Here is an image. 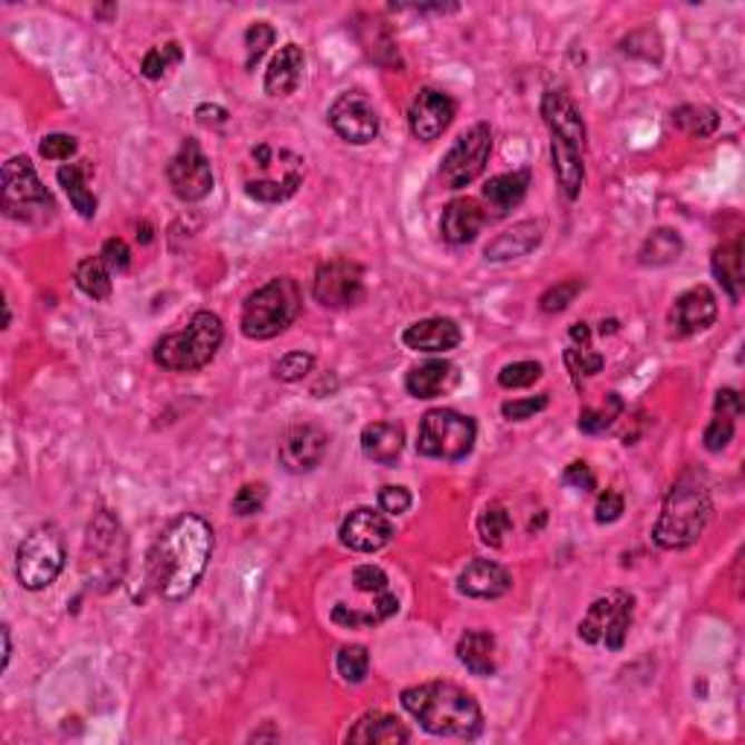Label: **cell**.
Here are the masks:
<instances>
[{"instance_id": "cell-1", "label": "cell", "mask_w": 745, "mask_h": 745, "mask_svg": "<svg viewBox=\"0 0 745 745\" xmlns=\"http://www.w3.org/2000/svg\"><path fill=\"white\" fill-rule=\"evenodd\" d=\"M213 557V528L198 512L173 519L151 545L149 586L166 602L187 600L202 582Z\"/></svg>"}, {"instance_id": "cell-2", "label": "cell", "mask_w": 745, "mask_h": 745, "mask_svg": "<svg viewBox=\"0 0 745 745\" xmlns=\"http://www.w3.org/2000/svg\"><path fill=\"white\" fill-rule=\"evenodd\" d=\"M402 708L434 737L474 739L483 731L481 705L454 682H425L402 690Z\"/></svg>"}, {"instance_id": "cell-3", "label": "cell", "mask_w": 745, "mask_h": 745, "mask_svg": "<svg viewBox=\"0 0 745 745\" xmlns=\"http://www.w3.org/2000/svg\"><path fill=\"white\" fill-rule=\"evenodd\" d=\"M714 519V501L699 483L678 481L664 498L661 516L655 521L653 539L664 550H685L696 545Z\"/></svg>"}, {"instance_id": "cell-4", "label": "cell", "mask_w": 745, "mask_h": 745, "mask_svg": "<svg viewBox=\"0 0 745 745\" xmlns=\"http://www.w3.org/2000/svg\"><path fill=\"white\" fill-rule=\"evenodd\" d=\"M306 178V160L292 149L256 144L242 166V187L254 202L280 204L292 198Z\"/></svg>"}, {"instance_id": "cell-5", "label": "cell", "mask_w": 745, "mask_h": 745, "mask_svg": "<svg viewBox=\"0 0 745 745\" xmlns=\"http://www.w3.org/2000/svg\"><path fill=\"white\" fill-rule=\"evenodd\" d=\"M128 539L120 519L111 510H99L88 525L82 548V574L99 595L114 591L126 577Z\"/></svg>"}, {"instance_id": "cell-6", "label": "cell", "mask_w": 745, "mask_h": 745, "mask_svg": "<svg viewBox=\"0 0 745 745\" xmlns=\"http://www.w3.org/2000/svg\"><path fill=\"white\" fill-rule=\"evenodd\" d=\"M303 310V294L297 280L274 277L265 286L248 294V301L242 306V335L251 341L277 339L280 332L297 321Z\"/></svg>"}, {"instance_id": "cell-7", "label": "cell", "mask_w": 745, "mask_h": 745, "mask_svg": "<svg viewBox=\"0 0 745 745\" xmlns=\"http://www.w3.org/2000/svg\"><path fill=\"white\" fill-rule=\"evenodd\" d=\"M225 341V326L222 317L213 312H196L189 317L187 326L155 344V364L173 373H196L207 367L216 359L218 346Z\"/></svg>"}, {"instance_id": "cell-8", "label": "cell", "mask_w": 745, "mask_h": 745, "mask_svg": "<svg viewBox=\"0 0 745 745\" xmlns=\"http://www.w3.org/2000/svg\"><path fill=\"white\" fill-rule=\"evenodd\" d=\"M478 425L454 408H434L420 420L416 452L431 460H463L472 454Z\"/></svg>"}, {"instance_id": "cell-9", "label": "cell", "mask_w": 745, "mask_h": 745, "mask_svg": "<svg viewBox=\"0 0 745 745\" xmlns=\"http://www.w3.org/2000/svg\"><path fill=\"white\" fill-rule=\"evenodd\" d=\"M61 568H65V536L56 525H41L23 536L16 557V574L21 588L45 591L59 580Z\"/></svg>"}, {"instance_id": "cell-10", "label": "cell", "mask_w": 745, "mask_h": 745, "mask_svg": "<svg viewBox=\"0 0 745 745\" xmlns=\"http://www.w3.org/2000/svg\"><path fill=\"white\" fill-rule=\"evenodd\" d=\"M56 210L50 189L41 184L30 158H9L3 164V213L18 222H41Z\"/></svg>"}, {"instance_id": "cell-11", "label": "cell", "mask_w": 745, "mask_h": 745, "mask_svg": "<svg viewBox=\"0 0 745 745\" xmlns=\"http://www.w3.org/2000/svg\"><path fill=\"white\" fill-rule=\"evenodd\" d=\"M492 155V128L490 122H474L469 131L454 140L449 155L440 166V182L449 189H463L472 182H478L490 164Z\"/></svg>"}, {"instance_id": "cell-12", "label": "cell", "mask_w": 745, "mask_h": 745, "mask_svg": "<svg viewBox=\"0 0 745 745\" xmlns=\"http://www.w3.org/2000/svg\"><path fill=\"white\" fill-rule=\"evenodd\" d=\"M635 615V597L626 591H611L606 597H597L588 606L586 618L580 620V638L586 644H606L609 649H624L629 626Z\"/></svg>"}, {"instance_id": "cell-13", "label": "cell", "mask_w": 745, "mask_h": 745, "mask_svg": "<svg viewBox=\"0 0 745 745\" xmlns=\"http://www.w3.org/2000/svg\"><path fill=\"white\" fill-rule=\"evenodd\" d=\"M315 301L326 310H350L364 301V268L346 256H335L315 272Z\"/></svg>"}, {"instance_id": "cell-14", "label": "cell", "mask_w": 745, "mask_h": 745, "mask_svg": "<svg viewBox=\"0 0 745 745\" xmlns=\"http://www.w3.org/2000/svg\"><path fill=\"white\" fill-rule=\"evenodd\" d=\"M169 187L182 202H202L213 189V166L196 137H187L166 166Z\"/></svg>"}, {"instance_id": "cell-15", "label": "cell", "mask_w": 745, "mask_h": 745, "mask_svg": "<svg viewBox=\"0 0 745 745\" xmlns=\"http://www.w3.org/2000/svg\"><path fill=\"white\" fill-rule=\"evenodd\" d=\"M330 126L346 144L367 146L379 135V114L362 91H346L330 106Z\"/></svg>"}, {"instance_id": "cell-16", "label": "cell", "mask_w": 745, "mask_h": 745, "mask_svg": "<svg viewBox=\"0 0 745 745\" xmlns=\"http://www.w3.org/2000/svg\"><path fill=\"white\" fill-rule=\"evenodd\" d=\"M326 445H330V434L317 422H297L280 440V467L292 474L312 472L321 467Z\"/></svg>"}, {"instance_id": "cell-17", "label": "cell", "mask_w": 745, "mask_h": 745, "mask_svg": "<svg viewBox=\"0 0 745 745\" xmlns=\"http://www.w3.org/2000/svg\"><path fill=\"white\" fill-rule=\"evenodd\" d=\"M716 315H719L716 294L708 286H693L676 297L670 315H667V326H670L673 339H690L696 332L710 330Z\"/></svg>"}, {"instance_id": "cell-18", "label": "cell", "mask_w": 745, "mask_h": 745, "mask_svg": "<svg viewBox=\"0 0 745 745\" xmlns=\"http://www.w3.org/2000/svg\"><path fill=\"white\" fill-rule=\"evenodd\" d=\"M454 114H458V106L449 94L437 91V88H420V94L411 102V111H408V126L416 140L431 144L452 126Z\"/></svg>"}, {"instance_id": "cell-19", "label": "cell", "mask_w": 745, "mask_h": 745, "mask_svg": "<svg viewBox=\"0 0 745 745\" xmlns=\"http://www.w3.org/2000/svg\"><path fill=\"white\" fill-rule=\"evenodd\" d=\"M341 542L350 550L359 553H376L384 545H391L393 525L384 512L373 510V507H359L341 521Z\"/></svg>"}, {"instance_id": "cell-20", "label": "cell", "mask_w": 745, "mask_h": 745, "mask_svg": "<svg viewBox=\"0 0 745 745\" xmlns=\"http://www.w3.org/2000/svg\"><path fill=\"white\" fill-rule=\"evenodd\" d=\"M545 126L550 128L553 140L571 144L577 149H586V120L580 108L565 91H548L542 97Z\"/></svg>"}, {"instance_id": "cell-21", "label": "cell", "mask_w": 745, "mask_h": 745, "mask_svg": "<svg viewBox=\"0 0 745 745\" xmlns=\"http://www.w3.org/2000/svg\"><path fill=\"white\" fill-rule=\"evenodd\" d=\"M512 588V577L507 568L490 559H472V562L460 571L458 591L472 597V600H498Z\"/></svg>"}, {"instance_id": "cell-22", "label": "cell", "mask_w": 745, "mask_h": 745, "mask_svg": "<svg viewBox=\"0 0 745 745\" xmlns=\"http://www.w3.org/2000/svg\"><path fill=\"white\" fill-rule=\"evenodd\" d=\"M487 222H490V216H487L478 198H454V202L445 204L443 218H440V234L452 245H467L481 234Z\"/></svg>"}, {"instance_id": "cell-23", "label": "cell", "mask_w": 745, "mask_h": 745, "mask_svg": "<svg viewBox=\"0 0 745 745\" xmlns=\"http://www.w3.org/2000/svg\"><path fill=\"white\" fill-rule=\"evenodd\" d=\"M460 326L452 317H425L402 332V344L416 353H445L460 344Z\"/></svg>"}, {"instance_id": "cell-24", "label": "cell", "mask_w": 745, "mask_h": 745, "mask_svg": "<svg viewBox=\"0 0 745 745\" xmlns=\"http://www.w3.org/2000/svg\"><path fill=\"white\" fill-rule=\"evenodd\" d=\"M454 384H458V367L445 359H429L408 370L405 376V391L414 400H437L452 391Z\"/></svg>"}, {"instance_id": "cell-25", "label": "cell", "mask_w": 745, "mask_h": 745, "mask_svg": "<svg viewBox=\"0 0 745 745\" xmlns=\"http://www.w3.org/2000/svg\"><path fill=\"white\" fill-rule=\"evenodd\" d=\"M530 187V173L528 169H516V173L496 175L490 182L483 184V210L490 218H501L510 210H516L525 196H528Z\"/></svg>"}, {"instance_id": "cell-26", "label": "cell", "mask_w": 745, "mask_h": 745, "mask_svg": "<svg viewBox=\"0 0 745 745\" xmlns=\"http://www.w3.org/2000/svg\"><path fill=\"white\" fill-rule=\"evenodd\" d=\"M539 242H542V225L528 218V222H516L512 227H507L504 234L490 239V245L483 248V256L490 263H510V259L528 256L530 251L539 248Z\"/></svg>"}, {"instance_id": "cell-27", "label": "cell", "mask_w": 745, "mask_h": 745, "mask_svg": "<svg viewBox=\"0 0 745 745\" xmlns=\"http://www.w3.org/2000/svg\"><path fill=\"white\" fill-rule=\"evenodd\" d=\"M405 449V429L400 422H370L362 431V452L379 467H393Z\"/></svg>"}, {"instance_id": "cell-28", "label": "cell", "mask_w": 745, "mask_h": 745, "mask_svg": "<svg viewBox=\"0 0 745 745\" xmlns=\"http://www.w3.org/2000/svg\"><path fill=\"white\" fill-rule=\"evenodd\" d=\"M303 68H306V56L297 45L280 47L268 70H265V94L268 97H288L301 88Z\"/></svg>"}, {"instance_id": "cell-29", "label": "cell", "mask_w": 745, "mask_h": 745, "mask_svg": "<svg viewBox=\"0 0 745 745\" xmlns=\"http://www.w3.org/2000/svg\"><path fill=\"white\" fill-rule=\"evenodd\" d=\"M411 739V731L391 714H382V710H373V714H364L353 728L346 731V743H359V745H396L408 743Z\"/></svg>"}, {"instance_id": "cell-30", "label": "cell", "mask_w": 745, "mask_h": 745, "mask_svg": "<svg viewBox=\"0 0 745 745\" xmlns=\"http://www.w3.org/2000/svg\"><path fill=\"white\" fill-rule=\"evenodd\" d=\"M458 658L472 676H496V635L487 629H467L458 640Z\"/></svg>"}, {"instance_id": "cell-31", "label": "cell", "mask_w": 745, "mask_h": 745, "mask_svg": "<svg viewBox=\"0 0 745 745\" xmlns=\"http://www.w3.org/2000/svg\"><path fill=\"white\" fill-rule=\"evenodd\" d=\"M550 155H553V173H557L559 189L568 202H577L586 184V164H582V149L562 140L550 144Z\"/></svg>"}, {"instance_id": "cell-32", "label": "cell", "mask_w": 745, "mask_h": 745, "mask_svg": "<svg viewBox=\"0 0 745 745\" xmlns=\"http://www.w3.org/2000/svg\"><path fill=\"white\" fill-rule=\"evenodd\" d=\"M710 268H714V277L719 280V286L728 292L731 301L737 303L739 294H743V242L739 239L723 242V245L714 251Z\"/></svg>"}, {"instance_id": "cell-33", "label": "cell", "mask_w": 745, "mask_h": 745, "mask_svg": "<svg viewBox=\"0 0 745 745\" xmlns=\"http://www.w3.org/2000/svg\"><path fill=\"white\" fill-rule=\"evenodd\" d=\"M682 251H685V242H682L678 231H673V227H655L653 234L644 239V245H640L638 263L661 268V265L676 263Z\"/></svg>"}, {"instance_id": "cell-34", "label": "cell", "mask_w": 745, "mask_h": 745, "mask_svg": "<svg viewBox=\"0 0 745 745\" xmlns=\"http://www.w3.org/2000/svg\"><path fill=\"white\" fill-rule=\"evenodd\" d=\"M59 184L65 187V193H68L70 204H73V210L79 213V216L82 218L97 216V196H94L91 189H88V175H85V166H79V164L61 166Z\"/></svg>"}, {"instance_id": "cell-35", "label": "cell", "mask_w": 745, "mask_h": 745, "mask_svg": "<svg viewBox=\"0 0 745 745\" xmlns=\"http://www.w3.org/2000/svg\"><path fill=\"white\" fill-rule=\"evenodd\" d=\"M76 286L82 288L94 301H108L111 297V268L102 256H85L76 265Z\"/></svg>"}, {"instance_id": "cell-36", "label": "cell", "mask_w": 745, "mask_h": 745, "mask_svg": "<svg viewBox=\"0 0 745 745\" xmlns=\"http://www.w3.org/2000/svg\"><path fill=\"white\" fill-rule=\"evenodd\" d=\"M673 126L687 137H710L719 128V114L708 106H678L673 111Z\"/></svg>"}, {"instance_id": "cell-37", "label": "cell", "mask_w": 745, "mask_h": 745, "mask_svg": "<svg viewBox=\"0 0 745 745\" xmlns=\"http://www.w3.org/2000/svg\"><path fill=\"white\" fill-rule=\"evenodd\" d=\"M512 530V516L501 501H490L483 507L481 516H478V533H481V542L490 545V548H501L504 539Z\"/></svg>"}, {"instance_id": "cell-38", "label": "cell", "mask_w": 745, "mask_h": 745, "mask_svg": "<svg viewBox=\"0 0 745 745\" xmlns=\"http://www.w3.org/2000/svg\"><path fill=\"white\" fill-rule=\"evenodd\" d=\"M624 400H620L618 393H609L606 396V402H602L600 408H591L586 405L580 411V431H586V434H602V431H609L615 422L620 420V414H624Z\"/></svg>"}, {"instance_id": "cell-39", "label": "cell", "mask_w": 745, "mask_h": 745, "mask_svg": "<svg viewBox=\"0 0 745 745\" xmlns=\"http://www.w3.org/2000/svg\"><path fill=\"white\" fill-rule=\"evenodd\" d=\"M335 670L346 685H362L370 673V653L362 644H346L335 655Z\"/></svg>"}, {"instance_id": "cell-40", "label": "cell", "mask_w": 745, "mask_h": 745, "mask_svg": "<svg viewBox=\"0 0 745 745\" xmlns=\"http://www.w3.org/2000/svg\"><path fill=\"white\" fill-rule=\"evenodd\" d=\"M182 59H184L182 45H178V41H166V45L160 47H151L149 53L144 56V61H140V73H144L146 79H151V82H158V79H164V76L169 73Z\"/></svg>"}, {"instance_id": "cell-41", "label": "cell", "mask_w": 745, "mask_h": 745, "mask_svg": "<svg viewBox=\"0 0 745 745\" xmlns=\"http://www.w3.org/2000/svg\"><path fill=\"white\" fill-rule=\"evenodd\" d=\"M620 53L644 61H661V36L653 27H640L620 41Z\"/></svg>"}, {"instance_id": "cell-42", "label": "cell", "mask_w": 745, "mask_h": 745, "mask_svg": "<svg viewBox=\"0 0 745 745\" xmlns=\"http://www.w3.org/2000/svg\"><path fill=\"white\" fill-rule=\"evenodd\" d=\"M542 379V364L539 362H512L501 367L498 373V384L507 391H519V388H530Z\"/></svg>"}, {"instance_id": "cell-43", "label": "cell", "mask_w": 745, "mask_h": 745, "mask_svg": "<svg viewBox=\"0 0 745 745\" xmlns=\"http://www.w3.org/2000/svg\"><path fill=\"white\" fill-rule=\"evenodd\" d=\"M277 41V32H274L272 23L265 21H254L248 27V32H245V50H248V59H245V65H248V70L256 68V61L263 59L265 50Z\"/></svg>"}, {"instance_id": "cell-44", "label": "cell", "mask_w": 745, "mask_h": 745, "mask_svg": "<svg viewBox=\"0 0 745 745\" xmlns=\"http://www.w3.org/2000/svg\"><path fill=\"white\" fill-rule=\"evenodd\" d=\"M312 367H315V355L303 353V350H294V353H286L277 364H274V376H277L280 382H301V379L310 376Z\"/></svg>"}, {"instance_id": "cell-45", "label": "cell", "mask_w": 745, "mask_h": 745, "mask_svg": "<svg viewBox=\"0 0 745 745\" xmlns=\"http://www.w3.org/2000/svg\"><path fill=\"white\" fill-rule=\"evenodd\" d=\"M353 588L359 595L382 597L391 591V582H388V574L379 565H359L353 571Z\"/></svg>"}, {"instance_id": "cell-46", "label": "cell", "mask_w": 745, "mask_h": 745, "mask_svg": "<svg viewBox=\"0 0 745 745\" xmlns=\"http://www.w3.org/2000/svg\"><path fill=\"white\" fill-rule=\"evenodd\" d=\"M582 288H586L582 280H565V283H559V286H550L548 292L542 294L539 306H542V312H548V315H557V312L571 306V301L582 292Z\"/></svg>"}, {"instance_id": "cell-47", "label": "cell", "mask_w": 745, "mask_h": 745, "mask_svg": "<svg viewBox=\"0 0 745 745\" xmlns=\"http://www.w3.org/2000/svg\"><path fill=\"white\" fill-rule=\"evenodd\" d=\"M265 498H268V487L265 483H242L234 496V512L248 519L265 507Z\"/></svg>"}, {"instance_id": "cell-48", "label": "cell", "mask_w": 745, "mask_h": 745, "mask_svg": "<svg viewBox=\"0 0 745 745\" xmlns=\"http://www.w3.org/2000/svg\"><path fill=\"white\" fill-rule=\"evenodd\" d=\"M565 364L571 370L574 376H595L600 373L606 359L600 353H591L588 346H571V350H565Z\"/></svg>"}, {"instance_id": "cell-49", "label": "cell", "mask_w": 745, "mask_h": 745, "mask_svg": "<svg viewBox=\"0 0 745 745\" xmlns=\"http://www.w3.org/2000/svg\"><path fill=\"white\" fill-rule=\"evenodd\" d=\"M734 416H725V414H714V420L708 422V429H705V437H702V443H705V449L708 452H723V449H728V443L734 440Z\"/></svg>"}, {"instance_id": "cell-50", "label": "cell", "mask_w": 745, "mask_h": 745, "mask_svg": "<svg viewBox=\"0 0 745 745\" xmlns=\"http://www.w3.org/2000/svg\"><path fill=\"white\" fill-rule=\"evenodd\" d=\"M548 402H550L548 393H539V396H530V400H512L501 405V414H504V420L510 422H525L533 414H539V411H545Z\"/></svg>"}, {"instance_id": "cell-51", "label": "cell", "mask_w": 745, "mask_h": 745, "mask_svg": "<svg viewBox=\"0 0 745 745\" xmlns=\"http://www.w3.org/2000/svg\"><path fill=\"white\" fill-rule=\"evenodd\" d=\"M626 510V501L618 490H606L600 498H597L595 507V519L597 525H611V521H618Z\"/></svg>"}, {"instance_id": "cell-52", "label": "cell", "mask_w": 745, "mask_h": 745, "mask_svg": "<svg viewBox=\"0 0 745 745\" xmlns=\"http://www.w3.org/2000/svg\"><path fill=\"white\" fill-rule=\"evenodd\" d=\"M41 158L47 160H70L76 155V137L70 135H47L38 146Z\"/></svg>"}, {"instance_id": "cell-53", "label": "cell", "mask_w": 745, "mask_h": 745, "mask_svg": "<svg viewBox=\"0 0 745 745\" xmlns=\"http://www.w3.org/2000/svg\"><path fill=\"white\" fill-rule=\"evenodd\" d=\"M411 504H414V498L405 487H384L379 492V507H382L384 516H402V512L411 510Z\"/></svg>"}, {"instance_id": "cell-54", "label": "cell", "mask_w": 745, "mask_h": 745, "mask_svg": "<svg viewBox=\"0 0 745 745\" xmlns=\"http://www.w3.org/2000/svg\"><path fill=\"white\" fill-rule=\"evenodd\" d=\"M102 259H106V265L111 268V272L122 274L128 272V265H131V251H128V245L122 239H117V236H111V239L102 245Z\"/></svg>"}, {"instance_id": "cell-55", "label": "cell", "mask_w": 745, "mask_h": 745, "mask_svg": "<svg viewBox=\"0 0 745 745\" xmlns=\"http://www.w3.org/2000/svg\"><path fill=\"white\" fill-rule=\"evenodd\" d=\"M562 481L568 483V487H574V490H582V492L597 490L595 472H591V467H588V463H582V460H574L571 467L565 469Z\"/></svg>"}, {"instance_id": "cell-56", "label": "cell", "mask_w": 745, "mask_h": 745, "mask_svg": "<svg viewBox=\"0 0 745 745\" xmlns=\"http://www.w3.org/2000/svg\"><path fill=\"white\" fill-rule=\"evenodd\" d=\"M714 411L716 414L734 416V420H737V416L743 414V400H739V393L734 391V388H723V391H716Z\"/></svg>"}, {"instance_id": "cell-57", "label": "cell", "mask_w": 745, "mask_h": 745, "mask_svg": "<svg viewBox=\"0 0 745 745\" xmlns=\"http://www.w3.org/2000/svg\"><path fill=\"white\" fill-rule=\"evenodd\" d=\"M196 117L202 122H225L227 111H225V108H218V106H198Z\"/></svg>"}, {"instance_id": "cell-58", "label": "cell", "mask_w": 745, "mask_h": 745, "mask_svg": "<svg viewBox=\"0 0 745 745\" xmlns=\"http://www.w3.org/2000/svg\"><path fill=\"white\" fill-rule=\"evenodd\" d=\"M571 339L577 341V346H588V341H591V330H588V324H574Z\"/></svg>"}, {"instance_id": "cell-59", "label": "cell", "mask_w": 745, "mask_h": 745, "mask_svg": "<svg viewBox=\"0 0 745 745\" xmlns=\"http://www.w3.org/2000/svg\"><path fill=\"white\" fill-rule=\"evenodd\" d=\"M12 661V633H9V626H3V670Z\"/></svg>"}]
</instances>
